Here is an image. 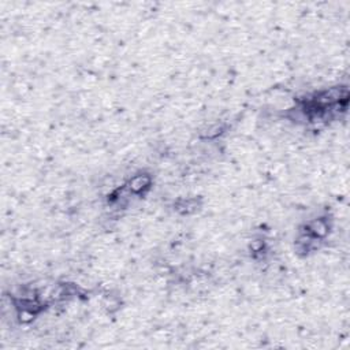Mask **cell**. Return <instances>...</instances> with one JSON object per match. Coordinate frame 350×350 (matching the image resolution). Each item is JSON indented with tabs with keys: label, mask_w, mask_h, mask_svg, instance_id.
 <instances>
[{
	"label": "cell",
	"mask_w": 350,
	"mask_h": 350,
	"mask_svg": "<svg viewBox=\"0 0 350 350\" xmlns=\"http://www.w3.org/2000/svg\"><path fill=\"white\" fill-rule=\"evenodd\" d=\"M151 186V178L148 175H137L130 181V191L133 193H142V191L148 189Z\"/></svg>",
	"instance_id": "1"
}]
</instances>
